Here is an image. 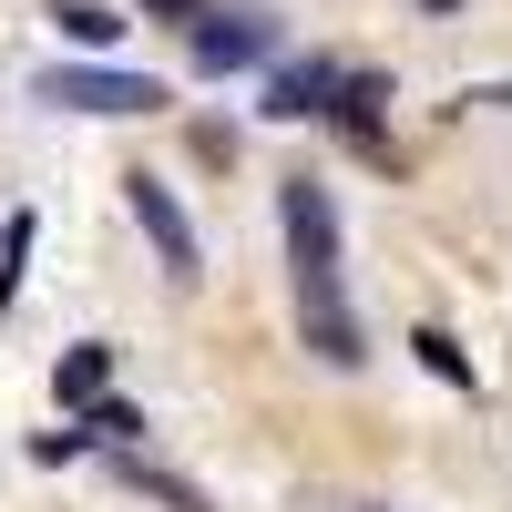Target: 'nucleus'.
Instances as JSON below:
<instances>
[{"label": "nucleus", "mask_w": 512, "mask_h": 512, "mask_svg": "<svg viewBox=\"0 0 512 512\" xmlns=\"http://www.w3.org/2000/svg\"><path fill=\"white\" fill-rule=\"evenodd\" d=\"M420 11H431V21H451V11H461V0H420Z\"/></svg>", "instance_id": "nucleus-14"}, {"label": "nucleus", "mask_w": 512, "mask_h": 512, "mask_svg": "<svg viewBox=\"0 0 512 512\" xmlns=\"http://www.w3.org/2000/svg\"><path fill=\"white\" fill-rule=\"evenodd\" d=\"M52 21H62V41L82 62H103L113 41H123V11H103V0H52Z\"/></svg>", "instance_id": "nucleus-7"}, {"label": "nucleus", "mask_w": 512, "mask_h": 512, "mask_svg": "<svg viewBox=\"0 0 512 512\" xmlns=\"http://www.w3.org/2000/svg\"><path fill=\"white\" fill-rule=\"evenodd\" d=\"M338 82H349V62H287V72H267V113L277 123H328Z\"/></svg>", "instance_id": "nucleus-4"}, {"label": "nucleus", "mask_w": 512, "mask_h": 512, "mask_svg": "<svg viewBox=\"0 0 512 512\" xmlns=\"http://www.w3.org/2000/svg\"><path fill=\"white\" fill-rule=\"evenodd\" d=\"M72 420H82V431H93V441H113V451H134V441L154 431V420H144L134 400H113V390H93V400H82Z\"/></svg>", "instance_id": "nucleus-8"}, {"label": "nucleus", "mask_w": 512, "mask_h": 512, "mask_svg": "<svg viewBox=\"0 0 512 512\" xmlns=\"http://www.w3.org/2000/svg\"><path fill=\"white\" fill-rule=\"evenodd\" d=\"M410 359L431 369L441 390H482V379H472V359H461V338H451V328H410Z\"/></svg>", "instance_id": "nucleus-9"}, {"label": "nucleus", "mask_w": 512, "mask_h": 512, "mask_svg": "<svg viewBox=\"0 0 512 512\" xmlns=\"http://www.w3.org/2000/svg\"><path fill=\"white\" fill-rule=\"evenodd\" d=\"M82 451H93V431H41L31 441V461H82Z\"/></svg>", "instance_id": "nucleus-12"}, {"label": "nucleus", "mask_w": 512, "mask_h": 512, "mask_svg": "<svg viewBox=\"0 0 512 512\" xmlns=\"http://www.w3.org/2000/svg\"><path fill=\"white\" fill-rule=\"evenodd\" d=\"M134 482H144V492H154L164 512H216V502H205L195 482H175V472H154V461H134Z\"/></svg>", "instance_id": "nucleus-11"}, {"label": "nucleus", "mask_w": 512, "mask_h": 512, "mask_svg": "<svg viewBox=\"0 0 512 512\" xmlns=\"http://www.w3.org/2000/svg\"><path fill=\"white\" fill-rule=\"evenodd\" d=\"M277 226H287V287H297V349L318 369H359L369 338L349 308V246H338V195L318 175L277 185Z\"/></svg>", "instance_id": "nucleus-1"}, {"label": "nucleus", "mask_w": 512, "mask_h": 512, "mask_svg": "<svg viewBox=\"0 0 512 512\" xmlns=\"http://www.w3.org/2000/svg\"><path fill=\"white\" fill-rule=\"evenodd\" d=\"M103 379H113V338H72V349H62V369H52V400H62V410H82V400L103 390Z\"/></svg>", "instance_id": "nucleus-6"}, {"label": "nucleus", "mask_w": 512, "mask_h": 512, "mask_svg": "<svg viewBox=\"0 0 512 512\" xmlns=\"http://www.w3.org/2000/svg\"><path fill=\"white\" fill-rule=\"evenodd\" d=\"M185 31H195V62L205 72H256V62H267V31H256V21H205L195 11Z\"/></svg>", "instance_id": "nucleus-5"}, {"label": "nucleus", "mask_w": 512, "mask_h": 512, "mask_svg": "<svg viewBox=\"0 0 512 512\" xmlns=\"http://www.w3.org/2000/svg\"><path fill=\"white\" fill-rule=\"evenodd\" d=\"M123 205H134V226L154 236L164 277H175V287H195V277H205V246H195V216L175 205V185H164V175H144V164H134V175H123Z\"/></svg>", "instance_id": "nucleus-3"}, {"label": "nucleus", "mask_w": 512, "mask_h": 512, "mask_svg": "<svg viewBox=\"0 0 512 512\" xmlns=\"http://www.w3.org/2000/svg\"><path fill=\"white\" fill-rule=\"evenodd\" d=\"M31 103H52V113H164L175 93H164L154 72H123V62H52V72H31Z\"/></svg>", "instance_id": "nucleus-2"}, {"label": "nucleus", "mask_w": 512, "mask_h": 512, "mask_svg": "<svg viewBox=\"0 0 512 512\" xmlns=\"http://www.w3.org/2000/svg\"><path fill=\"white\" fill-rule=\"evenodd\" d=\"M134 11H144V21H175V31H185V21H195V0H134Z\"/></svg>", "instance_id": "nucleus-13"}, {"label": "nucleus", "mask_w": 512, "mask_h": 512, "mask_svg": "<svg viewBox=\"0 0 512 512\" xmlns=\"http://www.w3.org/2000/svg\"><path fill=\"white\" fill-rule=\"evenodd\" d=\"M31 205H21V216H0V308H11V297H21V267H31Z\"/></svg>", "instance_id": "nucleus-10"}]
</instances>
